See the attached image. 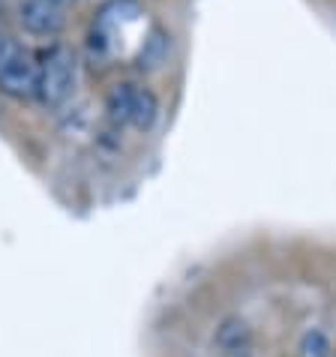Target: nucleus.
<instances>
[{"label":"nucleus","instance_id":"obj_4","mask_svg":"<svg viewBox=\"0 0 336 357\" xmlns=\"http://www.w3.org/2000/svg\"><path fill=\"white\" fill-rule=\"evenodd\" d=\"M156 121H160V99L151 87H138L132 91V108H130V126L138 132H151Z\"/></svg>","mask_w":336,"mask_h":357},{"label":"nucleus","instance_id":"obj_5","mask_svg":"<svg viewBox=\"0 0 336 357\" xmlns=\"http://www.w3.org/2000/svg\"><path fill=\"white\" fill-rule=\"evenodd\" d=\"M132 91H135V84H114L112 91H108L105 108H108V117H112L114 123H130Z\"/></svg>","mask_w":336,"mask_h":357},{"label":"nucleus","instance_id":"obj_3","mask_svg":"<svg viewBox=\"0 0 336 357\" xmlns=\"http://www.w3.org/2000/svg\"><path fill=\"white\" fill-rule=\"evenodd\" d=\"M72 0H24L18 9V22L31 36L52 39L66 27Z\"/></svg>","mask_w":336,"mask_h":357},{"label":"nucleus","instance_id":"obj_6","mask_svg":"<svg viewBox=\"0 0 336 357\" xmlns=\"http://www.w3.org/2000/svg\"><path fill=\"white\" fill-rule=\"evenodd\" d=\"M300 357H330V340L321 331H306L300 336Z\"/></svg>","mask_w":336,"mask_h":357},{"label":"nucleus","instance_id":"obj_1","mask_svg":"<svg viewBox=\"0 0 336 357\" xmlns=\"http://www.w3.org/2000/svg\"><path fill=\"white\" fill-rule=\"evenodd\" d=\"M75 87V54L66 45L48 48L45 57L39 61V84L36 99L45 108H61Z\"/></svg>","mask_w":336,"mask_h":357},{"label":"nucleus","instance_id":"obj_7","mask_svg":"<svg viewBox=\"0 0 336 357\" xmlns=\"http://www.w3.org/2000/svg\"><path fill=\"white\" fill-rule=\"evenodd\" d=\"M9 52H13V43L6 39V33H0V63L6 61V54H9Z\"/></svg>","mask_w":336,"mask_h":357},{"label":"nucleus","instance_id":"obj_2","mask_svg":"<svg viewBox=\"0 0 336 357\" xmlns=\"http://www.w3.org/2000/svg\"><path fill=\"white\" fill-rule=\"evenodd\" d=\"M36 84H39L36 57L31 52H22V48L13 45V52L0 63V93L24 102V99L36 96Z\"/></svg>","mask_w":336,"mask_h":357}]
</instances>
